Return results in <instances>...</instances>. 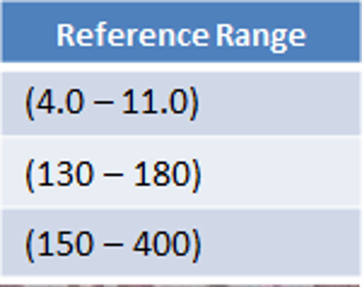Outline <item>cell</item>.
<instances>
[{"label": "cell", "instance_id": "6da1fadb", "mask_svg": "<svg viewBox=\"0 0 362 287\" xmlns=\"http://www.w3.org/2000/svg\"><path fill=\"white\" fill-rule=\"evenodd\" d=\"M314 287H353V285H314Z\"/></svg>", "mask_w": 362, "mask_h": 287}, {"label": "cell", "instance_id": "7a4b0ae2", "mask_svg": "<svg viewBox=\"0 0 362 287\" xmlns=\"http://www.w3.org/2000/svg\"><path fill=\"white\" fill-rule=\"evenodd\" d=\"M68 287H104V285H68Z\"/></svg>", "mask_w": 362, "mask_h": 287}, {"label": "cell", "instance_id": "3957f363", "mask_svg": "<svg viewBox=\"0 0 362 287\" xmlns=\"http://www.w3.org/2000/svg\"><path fill=\"white\" fill-rule=\"evenodd\" d=\"M119 287H153V285H119Z\"/></svg>", "mask_w": 362, "mask_h": 287}, {"label": "cell", "instance_id": "277c9868", "mask_svg": "<svg viewBox=\"0 0 362 287\" xmlns=\"http://www.w3.org/2000/svg\"><path fill=\"white\" fill-rule=\"evenodd\" d=\"M0 287H25V285H0Z\"/></svg>", "mask_w": 362, "mask_h": 287}, {"label": "cell", "instance_id": "5b68a950", "mask_svg": "<svg viewBox=\"0 0 362 287\" xmlns=\"http://www.w3.org/2000/svg\"><path fill=\"white\" fill-rule=\"evenodd\" d=\"M273 287H283V285H273Z\"/></svg>", "mask_w": 362, "mask_h": 287}]
</instances>
